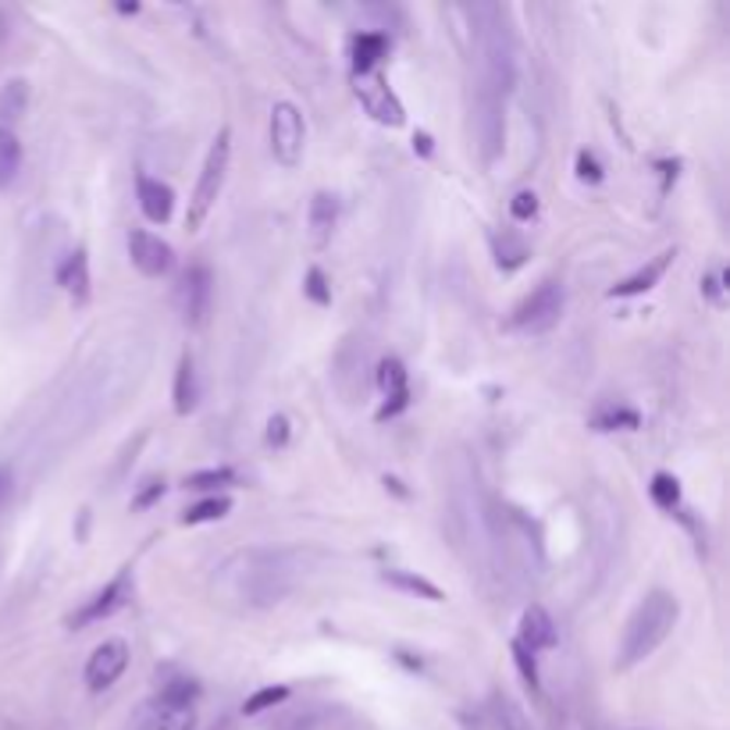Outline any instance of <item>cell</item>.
Masks as SVG:
<instances>
[{
    "mask_svg": "<svg viewBox=\"0 0 730 730\" xmlns=\"http://www.w3.org/2000/svg\"><path fill=\"white\" fill-rule=\"evenodd\" d=\"M235 482V471L232 467H207V471H196L185 477V488H221V485H232Z\"/></svg>",
    "mask_w": 730,
    "mask_h": 730,
    "instance_id": "obj_30",
    "label": "cell"
},
{
    "mask_svg": "<svg viewBox=\"0 0 730 730\" xmlns=\"http://www.w3.org/2000/svg\"><path fill=\"white\" fill-rule=\"evenodd\" d=\"M510 215H513V221H531L538 215V196L531 193V190H521L510 200Z\"/></svg>",
    "mask_w": 730,
    "mask_h": 730,
    "instance_id": "obj_33",
    "label": "cell"
},
{
    "mask_svg": "<svg viewBox=\"0 0 730 730\" xmlns=\"http://www.w3.org/2000/svg\"><path fill=\"white\" fill-rule=\"evenodd\" d=\"M129 260H132V268L146 278H165L171 268H175V250H171V243H165L161 235H154L146 229H132L129 232Z\"/></svg>",
    "mask_w": 730,
    "mask_h": 730,
    "instance_id": "obj_11",
    "label": "cell"
},
{
    "mask_svg": "<svg viewBox=\"0 0 730 730\" xmlns=\"http://www.w3.org/2000/svg\"><path fill=\"white\" fill-rule=\"evenodd\" d=\"M378 385L385 392V403H381V410L375 417L385 424V421L400 417L403 410L410 406V375H406V367H403L400 356H385V361L378 364Z\"/></svg>",
    "mask_w": 730,
    "mask_h": 730,
    "instance_id": "obj_12",
    "label": "cell"
},
{
    "mask_svg": "<svg viewBox=\"0 0 730 730\" xmlns=\"http://www.w3.org/2000/svg\"><path fill=\"white\" fill-rule=\"evenodd\" d=\"M307 224H311L314 246H328V243H331V232H336V224H339V200H336V196L325 193V190H321V193H314Z\"/></svg>",
    "mask_w": 730,
    "mask_h": 730,
    "instance_id": "obj_18",
    "label": "cell"
},
{
    "mask_svg": "<svg viewBox=\"0 0 730 730\" xmlns=\"http://www.w3.org/2000/svg\"><path fill=\"white\" fill-rule=\"evenodd\" d=\"M642 424V414L638 410H631V406H603L599 414L592 417V428L595 431H631V428H638Z\"/></svg>",
    "mask_w": 730,
    "mask_h": 730,
    "instance_id": "obj_26",
    "label": "cell"
},
{
    "mask_svg": "<svg viewBox=\"0 0 730 730\" xmlns=\"http://www.w3.org/2000/svg\"><path fill=\"white\" fill-rule=\"evenodd\" d=\"M29 108V86L22 78H11V83L0 89V129H11Z\"/></svg>",
    "mask_w": 730,
    "mask_h": 730,
    "instance_id": "obj_23",
    "label": "cell"
},
{
    "mask_svg": "<svg viewBox=\"0 0 730 730\" xmlns=\"http://www.w3.org/2000/svg\"><path fill=\"white\" fill-rule=\"evenodd\" d=\"M577 179L581 182H603V165H599V157H595L592 150H581L577 154Z\"/></svg>",
    "mask_w": 730,
    "mask_h": 730,
    "instance_id": "obj_36",
    "label": "cell"
},
{
    "mask_svg": "<svg viewBox=\"0 0 730 730\" xmlns=\"http://www.w3.org/2000/svg\"><path fill=\"white\" fill-rule=\"evenodd\" d=\"M129 670V645L122 638H108L93 648V656L86 659V688L93 695L108 692L118 684V677Z\"/></svg>",
    "mask_w": 730,
    "mask_h": 730,
    "instance_id": "obj_10",
    "label": "cell"
},
{
    "mask_svg": "<svg viewBox=\"0 0 730 730\" xmlns=\"http://www.w3.org/2000/svg\"><path fill=\"white\" fill-rule=\"evenodd\" d=\"M381 581H385V584H392V588H400V592L417 595V599H428V603H442V599H446V592L438 588V584H431L428 577L414 574V570H396V567H392V570H385Z\"/></svg>",
    "mask_w": 730,
    "mask_h": 730,
    "instance_id": "obj_21",
    "label": "cell"
},
{
    "mask_svg": "<svg viewBox=\"0 0 730 730\" xmlns=\"http://www.w3.org/2000/svg\"><path fill=\"white\" fill-rule=\"evenodd\" d=\"M210 730H232L229 723H221V727H210Z\"/></svg>",
    "mask_w": 730,
    "mask_h": 730,
    "instance_id": "obj_40",
    "label": "cell"
},
{
    "mask_svg": "<svg viewBox=\"0 0 730 730\" xmlns=\"http://www.w3.org/2000/svg\"><path fill=\"white\" fill-rule=\"evenodd\" d=\"M723 282H727L723 268H716V271H709L706 278H702V292H706V296L716 303V307H720V303H723Z\"/></svg>",
    "mask_w": 730,
    "mask_h": 730,
    "instance_id": "obj_37",
    "label": "cell"
},
{
    "mask_svg": "<svg viewBox=\"0 0 730 730\" xmlns=\"http://www.w3.org/2000/svg\"><path fill=\"white\" fill-rule=\"evenodd\" d=\"M303 292H307V300L317 303V307H328L331 303V285H328V275L321 268H311L307 278H303Z\"/></svg>",
    "mask_w": 730,
    "mask_h": 730,
    "instance_id": "obj_31",
    "label": "cell"
},
{
    "mask_svg": "<svg viewBox=\"0 0 730 730\" xmlns=\"http://www.w3.org/2000/svg\"><path fill=\"white\" fill-rule=\"evenodd\" d=\"M289 435H292V428H289V417L285 414H275L268 421V431H264V438H268L271 449H285L289 446Z\"/></svg>",
    "mask_w": 730,
    "mask_h": 730,
    "instance_id": "obj_35",
    "label": "cell"
},
{
    "mask_svg": "<svg viewBox=\"0 0 730 730\" xmlns=\"http://www.w3.org/2000/svg\"><path fill=\"white\" fill-rule=\"evenodd\" d=\"M289 698V688L285 684H271V688H260V692H254L246 702H243V713L246 716H260L268 713L275 706H282V702Z\"/></svg>",
    "mask_w": 730,
    "mask_h": 730,
    "instance_id": "obj_29",
    "label": "cell"
},
{
    "mask_svg": "<svg viewBox=\"0 0 730 730\" xmlns=\"http://www.w3.org/2000/svg\"><path fill=\"white\" fill-rule=\"evenodd\" d=\"M648 492H653V502L659 510H667V513H673L677 507H681V482H677L673 474H667V471H659L656 477H653V485H648Z\"/></svg>",
    "mask_w": 730,
    "mask_h": 730,
    "instance_id": "obj_28",
    "label": "cell"
},
{
    "mask_svg": "<svg viewBox=\"0 0 730 730\" xmlns=\"http://www.w3.org/2000/svg\"><path fill=\"white\" fill-rule=\"evenodd\" d=\"M129 599H132V570L125 567V570H118V574L108 584H104L100 592H93L89 599L75 609V613L69 617V628L72 631H83V628H89V623L108 620V617L118 613V609H125Z\"/></svg>",
    "mask_w": 730,
    "mask_h": 730,
    "instance_id": "obj_8",
    "label": "cell"
},
{
    "mask_svg": "<svg viewBox=\"0 0 730 730\" xmlns=\"http://www.w3.org/2000/svg\"><path fill=\"white\" fill-rule=\"evenodd\" d=\"M58 285L69 292L72 296V303H89V289H93V278H89V257H86V250L78 246V250H72L69 257L61 260V268H58Z\"/></svg>",
    "mask_w": 730,
    "mask_h": 730,
    "instance_id": "obj_16",
    "label": "cell"
},
{
    "mask_svg": "<svg viewBox=\"0 0 730 730\" xmlns=\"http://www.w3.org/2000/svg\"><path fill=\"white\" fill-rule=\"evenodd\" d=\"M677 254L673 250H662L659 257H653L645 264V268H638L634 275H628L623 282H617L613 289H609V296L613 300H634V296H645L648 289H656L659 285V278L667 275V268H670V260H673Z\"/></svg>",
    "mask_w": 730,
    "mask_h": 730,
    "instance_id": "obj_15",
    "label": "cell"
},
{
    "mask_svg": "<svg viewBox=\"0 0 730 730\" xmlns=\"http://www.w3.org/2000/svg\"><path fill=\"white\" fill-rule=\"evenodd\" d=\"M171 400H175V414L179 417H190L196 403H200V378H196V361L193 353H182L179 356V367H175V389H171Z\"/></svg>",
    "mask_w": 730,
    "mask_h": 730,
    "instance_id": "obj_17",
    "label": "cell"
},
{
    "mask_svg": "<svg viewBox=\"0 0 730 730\" xmlns=\"http://www.w3.org/2000/svg\"><path fill=\"white\" fill-rule=\"evenodd\" d=\"M677 617H681V603L677 595L653 588L645 599L634 606V613L623 623V638H620V667H638L656 648L670 638V631L677 628Z\"/></svg>",
    "mask_w": 730,
    "mask_h": 730,
    "instance_id": "obj_2",
    "label": "cell"
},
{
    "mask_svg": "<svg viewBox=\"0 0 730 730\" xmlns=\"http://www.w3.org/2000/svg\"><path fill=\"white\" fill-rule=\"evenodd\" d=\"M510 653H513V667L521 670V677H524V684L531 688V692H538V662H535V656H531L521 642H513Z\"/></svg>",
    "mask_w": 730,
    "mask_h": 730,
    "instance_id": "obj_32",
    "label": "cell"
},
{
    "mask_svg": "<svg viewBox=\"0 0 730 730\" xmlns=\"http://www.w3.org/2000/svg\"><path fill=\"white\" fill-rule=\"evenodd\" d=\"M350 54H353V75L378 72L381 58L389 54V36L385 33H356L353 44H350Z\"/></svg>",
    "mask_w": 730,
    "mask_h": 730,
    "instance_id": "obj_19",
    "label": "cell"
},
{
    "mask_svg": "<svg viewBox=\"0 0 730 730\" xmlns=\"http://www.w3.org/2000/svg\"><path fill=\"white\" fill-rule=\"evenodd\" d=\"M15 496V471L8 467V463H0V507Z\"/></svg>",
    "mask_w": 730,
    "mask_h": 730,
    "instance_id": "obj_38",
    "label": "cell"
},
{
    "mask_svg": "<svg viewBox=\"0 0 730 730\" xmlns=\"http://www.w3.org/2000/svg\"><path fill=\"white\" fill-rule=\"evenodd\" d=\"M136 200H139L143 218L150 224H168L171 215H175V190L154 175L136 179Z\"/></svg>",
    "mask_w": 730,
    "mask_h": 730,
    "instance_id": "obj_13",
    "label": "cell"
},
{
    "mask_svg": "<svg viewBox=\"0 0 730 730\" xmlns=\"http://www.w3.org/2000/svg\"><path fill=\"white\" fill-rule=\"evenodd\" d=\"M516 642H521L531 656L556 648L560 634H556V623L546 613V606H527L524 609V613H521V631H516Z\"/></svg>",
    "mask_w": 730,
    "mask_h": 730,
    "instance_id": "obj_14",
    "label": "cell"
},
{
    "mask_svg": "<svg viewBox=\"0 0 730 730\" xmlns=\"http://www.w3.org/2000/svg\"><path fill=\"white\" fill-rule=\"evenodd\" d=\"M353 93L356 100H361V108L375 118L378 125H389V129H400L406 122V111H403V100L396 97L392 86L385 83L381 72H367V75H353Z\"/></svg>",
    "mask_w": 730,
    "mask_h": 730,
    "instance_id": "obj_9",
    "label": "cell"
},
{
    "mask_svg": "<svg viewBox=\"0 0 730 730\" xmlns=\"http://www.w3.org/2000/svg\"><path fill=\"white\" fill-rule=\"evenodd\" d=\"M196 698H200V684L190 681V677H175V681H168L161 692H157L154 702H161V706H196Z\"/></svg>",
    "mask_w": 730,
    "mask_h": 730,
    "instance_id": "obj_27",
    "label": "cell"
},
{
    "mask_svg": "<svg viewBox=\"0 0 730 730\" xmlns=\"http://www.w3.org/2000/svg\"><path fill=\"white\" fill-rule=\"evenodd\" d=\"M229 513H232V499L229 496H207V499L196 502V507H190L182 513V524L185 527L215 524V521H221V516H229Z\"/></svg>",
    "mask_w": 730,
    "mask_h": 730,
    "instance_id": "obj_25",
    "label": "cell"
},
{
    "mask_svg": "<svg viewBox=\"0 0 730 730\" xmlns=\"http://www.w3.org/2000/svg\"><path fill=\"white\" fill-rule=\"evenodd\" d=\"M492 254H496V264L502 271H516L531 257V250L513 229H502V232L492 235Z\"/></svg>",
    "mask_w": 730,
    "mask_h": 730,
    "instance_id": "obj_22",
    "label": "cell"
},
{
    "mask_svg": "<svg viewBox=\"0 0 730 730\" xmlns=\"http://www.w3.org/2000/svg\"><path fill=\"white\" fill-rule=\"evenodd\" d=\"M161 496H165V482L161 477H150V482H143L139 492L132 496V510H150Z\"/></svg>",
    "mask_w": 730,
    "mask_h": 730,
    "instance_id": "obj_34",
    "label": "cell"
},
{
    "mask_svg": "<svg viewBox=\"0 0 730 730\" xmlns=\"http://www.w3.org/2000/svg\"><path fill=\"white\" fill-rule=\"evenodd\" d=\"M19 168H22V143L15 129H0V190H8L19 179Z\"/></svg>",
    "mask_w": 730,
    "mask_h": 730,
    "instance_id": "obj_24",
    "label": "cell"
},
{
    "mask_svg": "<svg viewBox=\"0 0 730 730\" xmlns=\"http://www.w3.org/2000/svg\"><path fill=\"white\" fill-rule=\"evenodd\" d=\"M196 727V713L193 706H161V702H154L146 716L139 720V730H193Z\"/></svg>",
    "mask_w": 730,
    "mask_h": 730,
    "instance_id": "obj_20",
    "label": "cell"
},
{
    "mask_svg": "<svg viewBox=\"0 0 730 730\" xmlns=\"http://www.w3.org/2000/svg\"><path fill=\"white\" fill-rule=\"evenodd\" d=\"M471 125H474V136H477V150H482V161L492 165L502 154V146H507V114H502V97H496V93H488V89H477Z\"/></svg>",
    "mask_w": 730,
    "mask_h": 730,
    "instance_id": "obj_6",
    "label": "cell"
},
{
    "mask_svg": "<svg viewBox=\"0 0 730 730\" xmlns=\"http://www.w3.org/2000/svg\"><path fill=\"white\" fill-rule=\"evenodd\" d=\"M563 317V285L546 278L531 296H524L516 303V311L510 317V325L516 331H527V336H542V331H549L560 325Z\"/></svg>",
    "mask_w": 730,
    "mask_h": 730,
    "instance_id": "obj_5",
    "label": "cell"
},
{
    "mask_svg": "<svg viewBox=\"0 0 730 730\" xmlns=\"http://www.w3.org/2000/svg\"><path fill=\"white\" fill-rule=\"evenodd\" d=\"M221 581L229 584L232 599L243 606H275L285 599V592L292 588V563L289 552H239L229 563L221 567Z\"/></svg>",
    "mask_w": 730,
    "mask_h": 730,
    "instance_id": "obj_1",
    "label": "cell"
},
{
    "mask_svg": "<svg viewBox=\"0 0 730 730\" xmlns=\"http://www.w3.org/2000/svg\"><path fill=\"white\" fill-rule=\"evenodd\" d=\"M175 303H179L182 321L190 328L207 325L210 303H215V275H210L207 264H190V268L182 271L179 289H175Z\"/></svg>",
    "mask_w": 730,
    "mask_h": 730,
    "instance_id": "obj_7",
    "label": "cell"
},
{
    "mask_svg": "<svg viewBox=\"0 0 730 730\" xmlns=\"http://www.w3.org/2000/svg\"><path fill=\"white\" fill-rule=\"evenodd\" d=\"M414 154L431 157V136H428V132H414Z\"/></svg>",
    "mask_w": 730,
    "mask_h": 730,
    "instance_id": "obj_39",
    "label": "cell"
},
{
    "mask_svg": "<svg viewBox=\"0 0 730 730\" xmlns=\"http://www.w3.org/2000/svg\"><path fill=\"white\" fill-rule=\"evenodd\" d=\"M268 139H271L275 161L282 168H296L303 161V146H307V122H303V111L292 100H278L271 108Z\"/></svg>",
    "mask_w": 730,
    "mask_h": 730,
    "instance_id": "obj_4",
    "label": "cell"
},
{
    "mask_svg": "<svg viewBox=\"0 0 730 730\" xmlns=\"http://www.w3.org/2000/svg\"><path fill=\"white\" fill-rule=\"evenodd\" d=\"M229 161H232V129L224 125L215 136V143H210V150L204 157V168H200V179H196V190H193V200H190V215H185L190 232L200 229L210 210H215L218 196L224 190V175H229Z\"/></svg>",
    "mask_w": 730,
    "mask_h": 730,
    "instance_id": "obj_3",
    "label": "cell"
}]
</instances>
